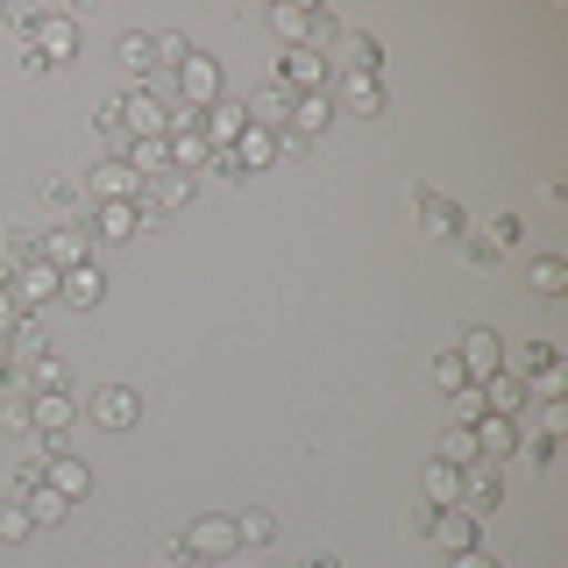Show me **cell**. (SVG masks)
I'll use <instances>...</instances> for the list:
<instances>
[{
    "label": "cell",
    "mask_w": 568,
    "mask_h": 568,
    "mask_svg": "<svg viewBox=\"0 0 568 568\" xmlns=\"http://www.w3.org/2000/svg\"><path fill=\"white\" fill-rule=\"evenodd\" d=\"M532 292H540V298H561L568 292V263L561 256H540V263H532Z\"/></svg>",
    "instance_id": "obj_37"
},
{
    "label": "cell",
    "mask_w": 568,
    "mask_h": 568,
    "mask_svg": "<svg viewBox=\"0 0 568 568\" xmlns=\"http://www.w3.org/2000/svg\"><path fill=\"white\" fill-rule=\"evenodd\" d=\"M426 540H440L448 555H469V547H476V511H462V505L434 511V532H426Z\"/></svg>",
    "instance_id": "obj_22"
},
{
    "label": "cell",
    "mask_w": 568,
    "mask_h": 568,
    "mask_svg": "<svg viewBox=\"0 0 568 568\" xmlns=\"http://www.w3.org/2000/svg\"><path fill=\"white\" fill-rule=\"evenodd\" d=\"M490 242L497 248H519L526 242V221H519V213H497V221H490Z\"/></svg>",
    "instance_id": "obj_41"
},
{
    "label": "cell",
    "mask_w": 568,
    "mask_h": 568,
    "mask_svg": "<svg viewBox=\"0 0 568 568\" xmlns=\"http://www.w3.org/2000/svg\"><path fill=\"white\" fill-rule=\"evenodd\" d=\"M434 462H455V469L484 462V455H476V426H448V434H440V455H434Z\"/></svg>",
    "instance_id": "obj_32"
},
{
    "label": "cell",
    "mask_w": 568,
    "mask_h": 568,
    "mask_svg": "<svg viewBox=\"0 0 568 568\" xmlns=\"http://www.w3.org/2000/svg\"><path fill=\"white\" fill-rule=\"evenodd\" d=\"M200 171H206V178H221V185H242V178H248L235 150H206V164H200Z\"/></svg>",
    "instance_id": "obj_38"
},
{
    "label": "cell",
    "mask_w": 568,
    "mask_h": 568,
    "mask_svg": "<svg viewBox=\"0 0 568 568\" xmlns=\"http://www.w3.org/2000/svg\"><path fill=\"white\" fill-rule=\"evenodd\" d=\"M8 298H14V306H43V298H58V271H50L43 256L22 263V271L8 277Z\"/></svg>",
    "instance_id": "obj_18"
},
{
    "label": "cell",
    "mask_w": 568,
    "mask_h": 568,
    "mask_svg": "<svg viewBox=\"0 0 568 568\" xmlns=\"http://www.w3.org/2000/svg\"><path fill=\"white\" fill-rule=\"evenodd\" d=\"M14 327H22V306H14V298H8V292H0V342H8V334H14Z\"/></svg>",
    "instance_id": "obj_45"
},
{
    "label": "cell",
    "mask_w": 568,
    "mask_h": 568,
    "mask_svg": "<svg viewBox=\"0 0 568 568\" xmlns=\"http://www.w3.org/2000/svg\"><path fill=\"white\" fill-rule=\"evenodd\" d=\"M277 85H284V93H327V58H320V50H306V43H298V50H284V64H277Z\"/></svg>",
    "instance_id": "obj_9"
},
{
    "label": "cell",
    "mask_w": 568,
    "mask_h": 568,
    "mask_svg": "<svg viewBox=\"0 0 568 568\" xmlns=\"http://www.w3.org/2000/svg\"><path fill=\"white\" fill-rule=\"evenodd\" d=\"M121 64H129L135 79H150V85H156V79H164V64H156V36H142V29H135V36H121Z\"/></svg>",
    "instance_id": "obj_27"
},
{
    "label": "cell",
    "mask_w": 568,
    "mask_h": 568,
    "mask_svg": "<svg viewBox=\"0 0 568 568\" xmlns=\"http://www.w3.org/2000/svg\"><path fill=\"white\" fill-rule=\"evenodd\" d=\"M235 156H242V171H263V164H277V135H263V129H242Z\"/></svg>",
    "instance_id": "obj_33"
},
{
    "label": "cell",
    "mask_w": 568,
    "mask_h": 568,
    "mask_svg": "<svg viewBox=\"0 0 568 568\" xmlns=\"http://www.w3.org/2000/svg\"><path fill=\"white\" fill-rule=\"evenodd\" d=\"M455 363L469 369V384L476 377H497V369H505V342H497L490 327H469V334H462V348H455Z\"/></svg>",
    "instance_id": "obj_12"
},
{
    "label": "cell",
    "mask_w": 568,
    "mask_h": 568,
    "mask_svg": "<svg viewBox=\"0 0 568 568\" xmlns=\"http://www.w3.org/2000/svg\"><path fill=\"white\" fill-rule=\"evenodd\" d=\"M327 100L342 106V114H384V79H377V71H363V79H334Z\"/></svg>",
    "instance_id": "obj_13"
},
{
    "label": "cell",
    "mask_w": 568,
    "mask_h": 568,
    "mask_svg": "<svg viewBox=\"0 0 568 568\" xmlns=\"http://www.w3.org/2000/svg\"><path fill=\"white\" fill-rule=\"evenodd\" d=\"M85 192H93V200H142V178H135L129 156H106V164L85 178Z\"/></svg>",
    "instance_id": "obj_15"
},
{
    "label": "cell",
    "mask_w": 568,
    "mask_h": 568,
    "mask_svg": "<svg viewBox=\"0 0 568 568\" xmlns=\"http://www.w3.org/2000/svg\"><path fill=\"white\" fill-rule=\"evenodd\" d=\"M178 547H185L192 561H235V547H242V540H235V519H221V511H213V519H192Z\"/></svg>",
    "instance_id": "obj_4"
},
{
    "label": "cell",
    "mask_w": 568,
    "mask_h": 568,
    "mask_svg": "<svg viewBox=\"0 0 568 568\" xmlns=\"http://www.w3.org/2000/svg\"><path fill=\"white\" fill-rule=\"evenodd\" d=\"M121 121H129V135H135V142L171 135V114H164V100H156V93H129V100H121Z\"/></svg>",
    "instance_id": "obj_17"
},
{
    "label": "cell",
    "mask_w": 568,
    "mask_h": 568,
    "mask_svg": "<svg viewBox=\"0 0 568 568\" xmlns=\"http://www.w3.org/2000/svg\"><path fill=\"white\" fill-rule=\"evenodd\" d=\"M43 263L64 277V271H79V263H93V242L71 235V227H50V235H43Z\"/></svg>",
    "instance_id": "obj_21"
},
{
    "label": "cell",
    "mask_w": 568,
    "mask_h": 568,
    "mask_svg": "<svg viewBox=\"0 0 568 568\" xmlns=\"http://www.w3.org/2000/svg\"><path fill=\"white\" fill-rule=\"evenodd\" d=\"M419 505H434V511H448V505H462V469L455 462H426V476H419Z\"/></svg>",
    "instance_id": "obj_23"
},
{
    "label": "cell",
    "mask_w": 568,
    "mask_h": 568,
    "mask_svg": "<svg viewBox=\"0 0 568 568\" xmlns=\"http://www.w3.org/2000/svg\"><path fill=\"white\" fill-rule=\"evenodd\" d=\"M455 568H497V555H484V547H469V555H455Z\"/></svg>",
    "instance_id": "obj_46"
},
{
    "label": "cell",
    "mask_w": 568,
    "mask_h": 568,
    "mask_svg": "<svg viewBox=\"0 0 568 568\" xmlns=\"http://www.w3.org/2000/svg\"><path fill=\"white\" fill-rule=\"evenodd\" d=\"M434 384L440 390H462V384H469V369H462L455 355H434Z\"/></svg>",
    "instance_id": "obj_43"
},
{
    "label": "cell",
    "mask_w": 568,
    "mask_h": 568,
    "mask_svg": "<svg viewBox=\"0 0 568 568\" xmlns=\"http://www.w3.org/2000/svg\"><path fill=\"white\" fill-rule=\"evenodd\" d=\"M413 200H419V221H426V235H440V242H462V235H469V206H462V200H440L434 185H419Z\"/></svg>",
    "instance_id": "obj_8"
},
{
    "label": "cell",
    "mask_w": 568,
    "mask_h": 568,
    "mask_svg": "<svg viewBox=\"0 0 568 568\" xmlns=\"http://www.w3.org/2000/svg\"><path fill=\"white\" fill-rule=\"evenodd\" d=\"M36 200H43L50 213H79V206H85V192L71 185V178H43V192H36Z\"/></svg>",
    "instance_id": "obj_36"
},
{
    "label": "cell",
    "mask_w": 568,
    "mask_h": 568,
    "mask_svg": "<svg viewBox=\"0 0 568 568\" xmlns=\"http://www.w3.org/2000/svg\"><path fill=\"white\" fill-rule=\"evenodd\" d=\"M36 434H50V440H64V426L79 419V405H71V390H50V398H36Z\"/></svg>",
    "instance_id": "obj_24"
},
{
    "label": "cell",
    "mask_w": 568,
    "mask_h": 568,
    "mask_svg": "<svg viewBox=\"0 0 568 568\" xmlns=\"http://www.w3.org/2000/svg\"><path fill=\"white\" fill-rule=\"evenodd\" d=\"M497 505H505V462H469V469H462V511L484 519Z\"/></svg>",
    "instance_id": "obj_7"
},
{
    "label": "cell",
    "mask_w": 568,
    "mask_h": 568,
    "mask_svg": "<svg viewBox=\"0 0 568 568\" xmlns=\"http://www.w3.org/2000/svg\"><path fill=\"white\" fill-rule=\"evenodd\" d=\"M192 200V178L185 171H156L150 185H142V206H156V213H171V206H185Z\"/></svg>",
    "instance_id": "obj_25"
},
{
    "label": "cell",
    "mask_w": 568,
    "mask_h": 568,
    "mask_svg": "<svg viewBox=\"0 0 568 568\" xmlns=\"http://www.w3.org/2000/svg\"><path fill=\"white\" fill-rule=\"evenodd\" d=\"M462 256H469V263H476V271H490V263H497V256H505V248H497L490 235H462Z\"/></svg>",
    "instance_id": "obj_42"
},
{
    "label": "cell",
    "mask_w": 568,
    "mask_h": 568,
    "mask_svg": "<svg viewBox=\"0 0 568 568\" xmlns=\"http://www.w3.org/2000/svg\"><path fill=\"white\" fill-rule=\"evenodd\" d=\"M22 511H29V526H64V519H71V497L50 490V484H36V490L22 497Z\"/></svg>",
    "instance_id": "obj_26"
},
{
    "label": "cell",
    "mask_w": 568,
    "mask_h": 568,
    "mask_svg": "<svg viewBox=\"0 0 568 568\" xmlns=\"http://www.w3.org/2000/svg\"><path fill=\"white\" fill-rule=\"evenodd\" d=\"M327 121H334V100L327 93H298V106H292V135H320V129H327Z\"/></svg>",
    "instance_id": "obj_28"
},
{
    "label": "cell",
    "mask_w": 568,
    "mask_h": 568,
    "mask_svg": "<svg viewBox=\"0 0 568 568\" xmlns=\"http://www.w3.org/2000/svg\"><path fill=\"white\" fill-rule=\"evenodd\" d=\"M156 85H171V93H185V100H192V114H206V106L221 100V64H213V58H200V50H192V58L178 64L171 79H156Z\"/></svg>",
    "instance_id": "obj_3"
},
{
    "label": "cell",
    "mask_w": 568,
    "mask_h": 568,
    "mask_svg": "<svg viewBox=\"0 0 568 568\" xmlns=\"http://www.w3.org/2000/svg\"><path fill=\"white\" fill-rule=\"evenodd\" d=\"M248 129V114H242V100H213L206 114H200V135H206V150H235Z\"/></svg>",
    "instance_id": "obj_14"
},
{
    "label": "cell",
    "mask_w": 568,
    "mask_h": 568,
    "mask_svg": "<svg viewBox=\"0 0 568 568\" xmlns=\"http://www.w3.org/2000/svg\"><path fill=\"white\" fill-rule=\"evenodd\" d=\"M327 79H363V71H377V58H384V43L369 29H334L327 36Z\"/></svg>",
    "instance_id": "obj_1"
},
{
    "label": "cell",
    "mask_w": 568,
    "mask_h": 568,
    "mask_svg": "<svg viewBox=\"0 0 568 568\" xmlns=\"http://www.w3.org/2000/svg\"><path fill=\"white\" fill-rule=\"evenodd\" d=\"M29 413H36V398H29L22 384H14L8 398H0V434H36V419H29Z\"/></svg>",
    "instance_id": "obj_31"
},
{
    "label": "cell",
    "mask_w": 568,
    "mask_h": 568,
    "mask_svg": "<svg viewBox=\"0 0 568 568\" xmlns=\"http://www.w3.org/2000/svg\"><path fill=\"white\" fill-rule=\"evenodd\" d=\"M511 448H519V419H505V413L476 419V455L484 462H511Z\"/></svg>",
    "instance_id": "obj_19"
},
{
    "label": "cell",
    "mask_w": 568,
    "mask_h": 568,
    "mask_svg": "<svg viewBox=\"0 0 568 568\" xmlns=\"http://www.w3.org/2000/svg\"><path fill=\"white\" fill-rule=\"evenodd\" d=\"M129 164H135V178L150 185L156 171H171V135H150V142H129Z\"/></svg>",
    "instance_id": "obj_29"
},
{
    "label": "cell",
    "mask_w": 568,
    "mask_h": 568,
    "mask_svg": "<svg viewBox=\"0 0 568 568\" xmlns=\"http://www.w3.org/2000/svg\"><path fill=\"white\" fill-rule=\"evenodd\" d=\"M29 532H36V526H29V511H22V505H14V497H8V505H0V547L29 540Z\"/></svg>",
    "instance_id": "obj_39"
},
{
    "label": "cell",
    "mask_w": 568,
    "mask_h": 568,
    "mask_svg": "<svg viewBox=\"0 0 568 568\" xmlns=\"http://www.w3.org/2000/svg\"><path fill=\"white\" fill-rule=\"evenodd\" d=\"M85 419L100 426V434H129V426L142 419V398L129 384H106V390H93V405H85Z\"/></svg>",
    "instance_id": "obj_5"
},
{
    "label": "cell",
    "mask_w": 568,
    "mask_h": 568,
    "mask_svg": "<svg viewBox=\"0 0 568 568\" xmlns=\"http://www.w3.org/2000/svg\"><path fill=\"white\" fill-rule=\"evenodd\" d=\"M79 227H93V242H129V235H142L135 200H93V213H85Z\"/></svg>",
    "instance_id": "obj_11"
},
{
    "label": "cell",
    "mask_w": 568,
    "mask_h": 568,
    "mask_svg": "<svg viewBox=\"0 0 568 568\" xmlns=\"http://www.w3.org/2000/svg\"><path fill=\"white\" fill-rule=\"evenodd\" d=\"M292 106H298V93H284V85L271 79V85H256V93L242 100V114H248V129H263V135H277L284 121H292Z\"/></svg>",
    "instance_id": "obj_10"
},
{
    "label": "cell",
    "mask_w": 568,
    "mask_h": 568,
    "mask_svg": "<svg viewBox=\"0 0 568 568\" xmlns=\"http://www.w3.org/2000/svg\"><path fill=\"white\" fill-rule=\"evenodd\" d=\"M484 405H490V413H505V419H519L526 405H532V384L519 377V369H497V377H484Z\"/></svg>",
    "instance_id": "obj_16"
},
{
    "label": "cell",
    "mask_w": 568,
    "mask_h": 568,
    "mask_svg": "<svg viewBox=\"0 0 568 568\" xmlns=\"http://www.w3.org/2000/svg\"><path fill=\"white\" fill-rule=\"evenodd\" d=\"M235 540H242V547H271V540H277V519H271L263 505H248V511H235Z\"/></svg>",
    "instance_id": "obj_30"
},
{
    "label": "cell",
    "mask_w": 568,
    "mask_h": 568,
    "mask_svg": "<svg viewBox=\"0 0 568 568\" xmlns=\"http://www.w3.org/2000/svg\"><path fill=\"white\" fill-rule=\"evenodd\" d=\"M43 484H50V490H64L71 505H79V497L93 490V469H85V462L71 455L64 440H43Z\"/></svg>",
    "instance_id": "obj_6"
},
{
    "label": "cell",
    "mask_w": 568,
    "mask_h": 568,
    "mask_svg": "<svg viewBox=\"0 0 568 568\" xmlns=\"http://www.w3.org/2000/svg\"><path fill=\"white\" fill-rule=\"evenodd\" d=\"M14 29H29V36H36L29 50H43L50 64L79 58V22H71V14H14Z\"/></svg>",
    "instance_id": "obj_2"
},
{
    "label": "cell",
    "mask_w": 568,
    "mask_h": 568,
    "mask_svg": "<svg viewBox=\"0 0 568 568\" xmlns=\"http://www.w3.org/2000/svg\"><path fill=\"white\" fill-rule=\"evenodd\" d=\"M192 568H213V561H192Z\"/></svg>",
    "instance_id": "obj_48"
},
{
    "label": "cell",
    "mask_w": 568,
    "mask_h": 568,
    "mask_svg": "<svg viewBox=\"0 0 568 568\" xmlns=\"http://www.w3.org/2000/svg\"><path fill=\"white\" fill-rule=\"evenodd\" d=\"M448 426H476V419H484L490 413V405H484V384H462V390H448Z\"/></svg>",
    "instance_id": "obj_35"
},
{
    "label": "cell",
    "mask_w": 568,
    "mask_h": 568,
    "mask_svg": "<svg viewBox=\"0 0 568 568\" xmlns=\"http://www.w3.org/2000/svg\"><path fill=\"white\" fill-rule=\"evenodd\" d=\"M263 22H271V36H277L284 50H298V43H306V8H271Z\"/></svg>",
    "instance_id": "obj_34"
},
{
    "label": "cell",
    "mask_w": 568,
    "mask_h": 568,
    "mask_svg": "<svg viewBox=\"0 0 568 568\" xmlns=\"http://www.w3.org/2000/svg\"><path fill=\"white\" fill-rule=\"evenodd\" d=\"M58 298H64V306H79V313H93L100 298H106L100 263H79V271H64V277H58Z\"/></svg>",
    "instance_id": "obj_20"
},
{
    "label": "cell",
    "mask_w": 568,
    "mask_h": 568,
    "mask_svg": "<svg viewBox=\"0 0 568 568\" xmlns=\"http://www.w3.org/2000/svg\"><path fill=\"white\" fill-rule=\"evenodd\" d=\"M14 377V355H8V342H0V384H8Z\"/></svg>",
    "instance_id": "obj_47"
},
{
    "label": "cell",
    "mask_w": 568,
    "mask_h": 568,
    "mask_svg": "<svg viewBox=\"0 0 568 568\" xmlns=\"http://www.w3.org/2000/svg\"><path fill=\"white\" fill-rule=\"evenodd\" d=\"M185 58H192V43H185L178 29H171V36H156V64H164V79H171V71L185 64Z\"/></svg>",
    "instance_id": "obj_40"
},
{
    "label": "cell",
    "mask_w": 568,
    "mask_h": 568,
    "mask_svg": "<svg viewBox=\"0 0 568 568\" xmlns=\"http://www.w3.org/2000/svg\"><path fill=\"white\" fill-rule=\"evenodd\" d=\"M292 568H342V555H334V547H306Z\"/></svg>",
    "instance_id": "obj_44"
}]
</instances>
